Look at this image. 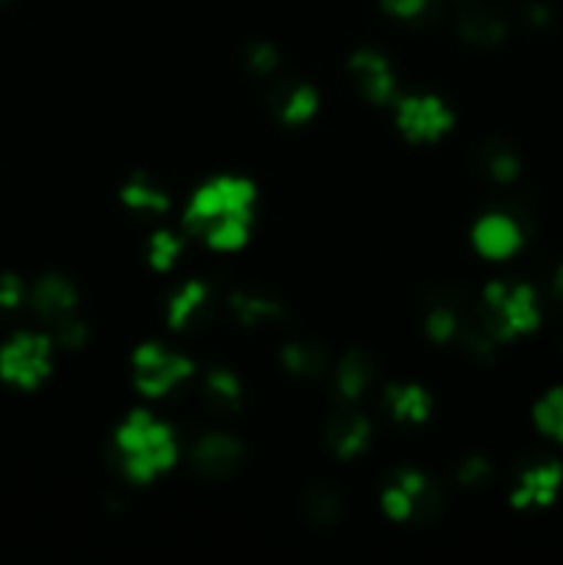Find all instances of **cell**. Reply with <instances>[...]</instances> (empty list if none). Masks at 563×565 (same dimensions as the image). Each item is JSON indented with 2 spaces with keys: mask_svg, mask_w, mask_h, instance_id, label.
<instances>
[{
  "mask_svg": "<svg viewBox=\"0 0 563 565\" xmlns=\"http://www.w3.org/2000/svg\"><path fill=\"white\" fill-rule=\"evenodd\" d=\"M259 191L252 180L219 174L193 188L182 210V232L208 252L237 254L254 235Z\"/></svg>",
  "mask_w": 563,
  "mask_h": 565,
  "instance_id": "obj_1",
  "label": "cell"
},
{
  "mask_svg": "<svg viewBox=\"0 0 563 565\" xmlns=\"http://www.w3.org/2000/svg\"><path fill=\"white\" fill-rule=\"evenodd\" d=\"M114 463L130 486H152L180 463L182 445L174 425L149 408H132L110 439Z\"/></svg>",
  "mask_w": 563,
  "mask_h": 565,
  "instance_id": "obj_2",
  "label": "cell"
},
{
  "mask_svg": "<svg viewBox=\"0 0 563 565\" xmlns=\"http://www.w3.org/2000/svg\"><path fill=\"white\" fill-rule=\"evenodd\" d=\"M475 318L500 345L517 342L541 326L539 292L524 281L495 279L480 292Z\"/></svg>",
  "mask_w": 563,
  "mask_h": 565,
  "instance_id": "obj_3",
  "label": "cell"
},
{
  "mask_svg": "<svg viewBox=\"0 0 563 565\" xmlns=\"http://www.w3.org/2000/svg\"><path fill=\"white\" fill-rule=\"evenodd\" d=\"M193 375V359L163 342H144L130 353V381L138 395L149 401H166L191 384Z\"/></svg>",
  "mask_w": 563,
  "mask_h": 565,
  "instance_id": "obj_4",
  "label": "cell"
},
{
  "mask_svg": "<svg viewBox=\"0 0 563 565\" xmlns=\"http://www.w3.org/2000/svg\"><path fill=\"white\" fill-rule=\"evenodd\" d=\"M392 108V125L414 147L445 141L456 127V110L436 92H401Z\"/></svg>",
  "mask_w": 563,
  "mask_h": 565,
  "instance_id": "obj_5",
  "label": "cell"
},
{
  "mask_svg": "<svg viewBox=\"0 0 563 565\" xmlns=\"http://www.w3.org/2000/svg\"><path fill=\"white\" fill-rule=\"evenodd\" d=\"M439 500L442 497L434 478L417 467H401L397 472H392L379 494L381 513L386 516V522L395 524L431 522Z\"/></svg>",
  "mask_w": 563,
  "mask_h": 565,
  "instance_id": "obj_6",
  "label": "cell"
},
{
  "mask_svg": "<svg viewBox=\"0 0 563 565\" xmlns=\"http://www.w3.org/2000/svg\"><path fill=\"white\" fill-rule=\"evenodd\" d=\"M53 334L20 331L0 348V379L17 390H36L53 373Z\"/></svg>",
  "mask_w": 563,
  "mask_h": 565,
  "instance_id": "obj_7",
  "label": "cell"
},
{
  "mask_svg": "<svg viewBox=\"0 0 563 565\" xmlns=\"http://www.w3.org/2000/svg\"><path fill=\"white\" fill-rule=\"evenodd\" d=\"M348 81H351L353 92L373 108H390L401 94V81H397V70L392 64L390 55L384 50L364 44L348 55Z\"/></svg>",
  "mask_w": 563,
  "mask_h": 565,
  "instance_id": "obj_8",
  "label": "cell"
},
{
  "mask_svg": "<svg viewBox=\"0 0 563 565\" xmlns=\"http://www.w3.org/2000/svg\"><path fill=\"white\" fill-rule=\"evenodd\" d=\"M469 243L475 254L489 263H506L517 257L524 246V224L508 210H486L475 218L469 230Z\"/></svg>",
  "mask_w": 563,
  "mask_h": 565,
  "instance_id": "obj_9",
  "label": "cell"
},
{
  "mask_svg": "<svg viewBox=\"0 0 563 565\" xmlns=\"http://www.w3.org/2000/svg\"><path fill=\"white\" fill-rule=\"evenodd\" d=\"M191 469L204 480H226L241 469L243 441L230 430H204L188 447Z\"/></svg>",
  "mask_w": 563,
  "mask_h": 565,
  "instance_id": "obj_10",
  "label": "cell"
},
{
  "mask_svg": "<svg viewBox=\"0 0 563 565\" xmlns=\"http://www.w3.org/2000/svg\"><path fill=\"white\" fill-rule=\"evenodd\" d=\"M326 447L340 461H357L373 445V419L364 414L362 406H346L340 403L337 412L326 419Z\"/></svg>",
  "mask_w": 563,
  "mask_h": 565,
  "instance_id": "obj_11",
  "label": "cell"
},
{
  "mask_svg": "<svg viewBox=\"0 0 563 565\" xmlns=\"http://www.w3.org/2000/svg\"><path fill=\"white\" fill-rule=\"evenodd\" d=\"M563 489V467L552 458H539V461H530L528 467L519 469V475L513 478L511 486V505L517 511H541V508H550L557 500Z\"/></svg>",
  "mask_w": 563,
  "mask_h": 565,
  "instance_id": "obj_12",
  "label": "cell"
},
{
  "mask_svg": "<svg viewBox=\"0 0 563 565\" xmlns=\"http://www.w3.org/2000/svg\"><path fill=\"white\" fill-rule=\"evenodd\" d=\"M28 301H31L33 315H36L42 323H47V329L53 331L55 326L77 318V309H81V292H77L75 281L66 279V276L44 274L42 279L31 287Z\"/></svg>",
  "mask_w": 563,
  "mask_h": 565,
  "instance_id": "obj_13",
  "label": "cell"
},
{
  "mask_svg": "<svg viewBox=\"0 0 563 565\" xmlns=\"http://www.w3.org/2000/svg\"><path fill=\"white\" fill-rule=\"evenodd\" d=\"M268 110L282 127H307L320 114V92L307 81H276L268 94Z\"/></svg>",
  "mask_w": 563,
  "mask_h": 565,
  "instance_id": "obj_14",
  "label": "cell"
},
{
  "mask_svg": "<svg viewBox=\"0 0 563 565\" xmlns=\"http://www.w3.org/2000/svg\"><path fill=\"white\" fill-rule=\"evenodd\" d=\"M215 296L210 281L204 279H185L182 285H177L171 290V296L166 298V326L177 334L182 331H193L204 323V318L213 309Z\"/></svg>",
  "mask_w": 563,
  "mask_h": 565,
  "instance_id": "obj_15",
  "label": "cell"
},
{
  "mask_svg": "<svg viewBox=\"0 0 563 565\" xmlns=\"http://www.w3.org/2000/svg\"><path fill=\"white\" fill-rule=\"evenodd\" d=\"M329 384H331V395L337 397V403H346V406H362L364 397H368L370 390L375 386L373 359L362 351L342 353L340 359L331 362Z\"/></svg>",
  "mask_w": 563,
  "mask_h": 565,
  "instance_id": "obj_16",
  "label": "cell"
},
{
  "mask_svg": "<svg viewBox=\"0 0 563 565\" xmlns=\"http://www.w3.org/2000/svg\"><path fill=\"white\" fill-rule=\"evenodd\" d=\"M456 33L469 47L489 50L506 39L508 25L500 11L491 9L484 0H458Z\"/></svg>",
  "mask_w": 563,
  "mask_h": 565,
  "instance_id": "obj_17",
  "label": "cell"
},
{
  "mask_svg": "<svg viewBox=\"0 0 563 565\" xmlns=\"http://www.w3.org/2000/svg\"><path fill=\"white\" fill-rule=\"evenodd\" d=\"M224 303L230 318L246 331L270 329V326L282 323V318H285V303L276 296H270L268 290H259V287L232 290Z\"/></svg>",
  "mask_w": 563,
  "mask_h": 565,
  "instance_id": "obj_18",
  "label": "cell"
},
{
  "mask_svg": "<svg viewBox=\"0 0 563 565\" xmlns=\"http://www.w3.org/2000/svg\"><path fill=\"white\" fill-rule=\"evenodd\" d=\"M119 202L121 207L130 210L138 218H166L169 210L174 207L169 188L149 171L138 169L121 182L119 188Z\"/></svg>",
  "mask_w": 563,
  "mask_h": 565,
  "instance_id": "obj_19",
  "label": "cell"
},
{
  "mask_svg": "<svg viewBox=\"0 0 563 565\" xmlns=\"http://www.w3.org/2000/svg\"><path fill=\"white\" fill-rule=\"evenodd\" d=\"M384 412L401 428H419L434 414V395L423 384L414 381H397L384 390Z\"/></svg>",
  "mask_w": 563,
  "mask_h": 565,
  "instance_id": "obj_20",
  "label": "cell"
},
{
  "mask_svg": "<svg viewBox=\"0 0 563 565\" xmlns=\"http://www.w3.org/2000/svg\"><path fill=\"white\" fill-rule=\"evenodd\" d=\"M279 364L290 379L312 384V381L329 379L331 356L318 340L296 337V340H287L285 345L279 348Z\"/></svg>",
  "mask_w": 563,
  "mask_h": 565,
  "instance_id": "obj_21",
  "label": "cell"
},
{
  "mask_svg": "<svg viewBox=\"0 0 563 565\" xmlns=\"http://www.w3.org/2000/svg\"><path fill=\"white\" fill-rule=\"evenodd\" d=\"M469 315L453 296H436L423 315L425 340L439 348H458L464 331H467Z\"/></svg>",
  "mask_w": 563,
  "mask_h": 565,
  "instance_id": "obj_22",
  "label": "cell"
},
{
  "mask_svg": "<svg viewBox=\"0 0 563 565\" xmlns=\"http://www.w3.org/2000/svg\"><path fill=\"white\" fill-rule=\"evenodd\" d=\"M243 395H246V390H243L241 375L226 364H213V367L204 370L202 381H199V397L215 414L241 412Z\"/></svg>",
  "mask_w": 563,
  "mask_h": 565,
  "instance_id": "obj_23",
  "label": "cell"
},
{
  "mask_svg": "<svg viewBox=\"0 0 563 565\" xmlns=\"http://www.w3.org/2000/svg\"><path fill=\"white\" fill-rule=\"evenodd\" d=\"M480 171L491 185L508 188L522 174V158H519L513 143L495 138V141H486L480 147Z\"/></svg>",
  "mask_w": 563,
  "mask_h": 565,
  "instance_id": "obj_24",
  "label": "cell"
},
{
  "mask_svg": "<svg viewBox=\"0 0 563 565\" xmlns=\"http://www.w3.org/2000/svg\"><path fill=\"white\" fill-rule=\"evenodd\" d=\"M182 254H185V235L177 230H166V226L149 232L147 243H144V257L155 274H171L180 265Z\"/></svg>",
  "mask_w": 563,
  "mask_h": 565,
  "instance_id": "obj_25",
  "label": "cell"
},
{
  "mask_svg": "<svg viewBox=\"0 0 563 565\" xmlns=\"http://www.w3.org/2000/svg\"><path fill=\"white\" fill-rule=\"evenodd\" d=\"M301 511L307 522L315 524V527H331V524L342 519L346 500H342V494L331 483H315L304 491Z\"/></svg>",
  "mask_w": 563,
  "mask_h": 565,
  "instance_id": "obj_26",
  "label": "cell"
},
{
  "mask_svg": "<svg viewBox=\"0 0 563 565\" xmlns=\"http://www.w3.org/2000/svg\"><path fill=\"white\" fill-rule=\"evenodd\" d=\"M533 425L544 439L563 445V386H552L535 401Z\"/></svg>",
  "mask_w": 563,
  "mask_h": 565,
  "instance_id": "obj_27",
  "label": "cell"
},
{
  "mask_svg": "<svg viewBox=\"0 0 563 565\" xmlns=\"http://www.w3.org/2000/svg\"><path fill=\"white\" fill-rule=\"evenodd\" d=\"M243 66L257 81H276L282 70V53L268 39H254L243 47Z\"/></svg>",
  "mask_w": 563,
  "mask_h": 565,
  "instance_id": "obj_28",
  "label": "cell"
},
{
  "mask_svg": "<svg viewBox=\"0 0 563 565\" xmlns=\"http://www.w3.org/2000/svg\"><path fill=\"white\" fill-rule=\"evenodd\" d=\"M381 11L401 25H423L434 20L442 9V0H379Z\"/></svg>",
  "mask_w": 563,
  "mask_h": 565,
  "instance_id": "obj_29",
  "label": "cell"
},
{
  "mask_svg": "<svg viewBox=\"0 0 563 565\" xmlns=\"http://www.w3.org/2000/svg\"><path fill=\"white\" fill-rule=\"evenodd\" d=\"M491 478V463L486 456H467L456 467V483L464 489H480L489 483Z\"/></svg>",
  "mask_w": 563,
  "mask_h": 565,
  "instance_id": "obj_30",
  "label": "cell"
},
{
  "mask_svg": "<svg viewBox=\"0 0 563 565\" xmlns=\"http://www.w3.org/2000/svg\"><path fill=\"white\" fill-rule=\"evenodd\" d=\"M25 298H28V290L17 276L11 274L0 276V312H14V309L22 307Z\"/></svg>",
  "mask_w": 563,
  "mask_h": 565,
  "instance_id": "obj_31",
  "label": "cell"
},
{
  "mask_svg": "<svg viewBox=\"0 0 563 565\" xmlns=\"http://www.w3.org/2000/svg\"><path fill=\"white\" fill-rule=\"evenodd\" d=\"M550 290H552V298H555V301L561 303V307H563V263L557 265V268H555V274H552Z\"/></svg>",
  "mask_w": 563,
  "mask_h": 565,
  "instance_id": "obj_32",
  "label": "cell"
}]
</instances>
